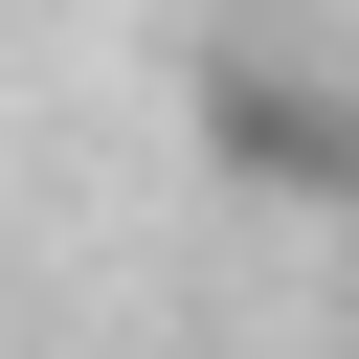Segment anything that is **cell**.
Masks as SVG:
<instances>
[{
  "mask_svg": "<svg viewBox=\"0 0 359 359\" xmlns=\"http://www.w3.org/2000/svg\"><path fill=\"white\" fill-rule=\"evenodd\" d=\"M202 157H224L247 202H359V90H314V67H202Z\"/></svg>",
  "mask_w": 359,
  "mask_h": 359,
  "instance_id": "6da1fadb",
  "label": "cell"
}]
</instances>
